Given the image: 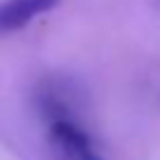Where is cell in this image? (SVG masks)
I'll list each match as a JSON object with an SVG mask.
<instances>
[{
	"label": "cell",
	"mask_w": 160,
	"mask_h": 160,
	"mask_svg": "<svg viewBox=\"0 0 160 160\" xmlns=\"http://www.w3.org/2000/svg\"><path fill=\"white\" fill-rule=\"evenodd\" d=\"M50 141L59 160H101L90 134L78 122H50Z\"/></svg>",
	"instance_id": "2"
},
{
	"label": "cell",
	"mask_w": 160,
	"mask_h": 160,
	"mask_svg": "<svg viewBox=\"0 0 160 160\" xmlns=\"http://www.w3.org/2000/svg\"><path fill=\"white\" fill-rule=\"evenodd\" d=\"M61 0H5L0 2V35L26 28L40 14L52 12Z\"/></svg>",
	"instance_id": "3"
},
{
	"label": "cell",
	"mask_w": 160,
	"mask_h": 160,
	"mask_svg": "<svg viewBox=\"0 0 160 160\" xmlns=\"http://www.w3.org/2000/svg\"><path fill=\"white\" fill-rule=\"evenodd\" d=\"M35 106L40 115L50 122H80L82 87L66 75H47L35 87Z\"/></svg>",
	"instance_id": "1"
}]
</instances>
